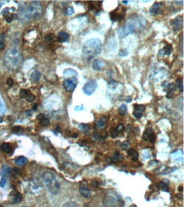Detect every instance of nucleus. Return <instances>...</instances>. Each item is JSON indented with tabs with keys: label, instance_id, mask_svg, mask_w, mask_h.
<instances>
[{
	"label": "nucleus",
	"instance_id": "6",
	"mask_svg": "<svg viewBox=\"0 0 184 207\" xmlns=\"http://www.w3.org/2000/svg\"><path fill=\"white\" fill-rule=\"evenodd\" d=\"M28 10L31 15V17L34 18L35 20L39 19L42 16V8L40 2L38 1H32V3L28 5Z\"/></svg>",
	"mask_w": 184,
	"mask_h": 207
},
{
	"label": "nucleus",
	"instance_id": "22",
	"mask_svg": "<svg viewBox=\"0 0 184 207\" xmlns=\"http://www.w3.org/2000/svg\"><path fill=\"white\" fill-rule=\"evenodd\" d=\"M127 154L128 155L132 158V160H137L138 159V153H137V151L136 150H134V149H130V150H128Z\"/></svg>",
	"mask_w": 184,
	"mask_h": 207
},
{
	"label": "nucleus",
	"instance_id": "27",
	"mask_svg": "<svg viewBox=\"0 0 184 207\" xmlns=\"http://www.w3.org/2000/svg\"><path fill=\"white\" fill-rule=\"evenodd\" d=\"M4 19H5V21H6L8 23H10V22H12L14 20L17 19V15H16V14H14V13H9L7 16H4Z\"/></svg>",
	"mask_w": 184,
	"mask_h": 207
},
{
	"label": "nucleus",
	"instance_id": "56",
	"mask_svg": "<svg viewBox=\"0 0 184 207\" xmlns=\"http://www.w3.org/2000/svg\"><path fill=\"white\" fill-rule=\"evenodd\" d=\"M37 109H38V104H34V106H33V111H37Z\"/></svg>",
	"mask_w": 184,
	"mask_h": 207
},
{
	"label": "nucleus",
	"instance_id": "3",
	"mask_svg": "<svg viewBox=\"0 0 184 207\" xmlns=\"http://www.w3.org/2000/svg\"><path fill=\"white\" fill-rule=\"evenodd\" d=\"M22 61V54L19 48L8 49L4 56V63L10 71L16 70Z\"/></svg>",
	"mask_w": 184,
	"mask_h": 207
},
{
	"label": "nucleus",
	"instance_id": "44",
	"mask_svg": "<svg viewBox=\"0 0 184 207\" xmlns=\"http://www.w3.org/2000/svg\"><path fill=\"white\" fill-rule=\"evenodd\" d=\"M41 121H42V124L43 126H48V124H49V120H48V118H45V117Z\"/></svg>",
	"mask_w": 184,
	"mask_h": 207
},
{
	"label": "nucleus",
	"instance_id": "41",
	"mask_svg": "<svg viewBox=\"0 0 184 207\" xmlns=\"http://www.w3.org/2000/svg\"><path fill=\"white\" fill-rule=\"evenodd\" d=\"M128 55V51L127 49H121L119 51V55L121 56V57H125Z\"/></svg>",
	"mask_w": 184,
	"mask_h": 207
},
{
	"label": "nucleus",
	"instance_id": "26",
	"mask_svg": "<svg viewBox=\"0 0 184 207\" xmlns=\"http://www.w3.org/2000/svg\"><path fill=\"white\" fill-rule=\"evenodd\" d=\"M160 6H161V4H159V3H155L154 4H153V6L151 7V9H150V14H151V15H155V14H157V13L159 12V10H160Z\"/></svg>",
	"mask_w": 184,
	"mask_h": 207
},
{
	"label": "nucleus",
	"instance_id": "47",
	"mask_svg": "<svg viewBox=\"0 0 184 207\" xmlns=\"http://www.w3.org/2000/svg\"><path fill=\"white\" fill-rule=\"evenodd\" d=\"M116 129H117V131L120 133V132H121L123 129H124V125L123 124H119V125H117V127H116Z\"/></svg>",
	"mask_w": 184,
	"mask_h": 207
},
{
	"label": "nucleus",
	"instance_id": "48",
	"mask_svg": "<svg viewBox=\"0 0 184 207\" xmlns=\"http://www.w3.org/2000/svg\"><path fill=\"white\" fill-rule=\"evenodd\" d=\"M80 128L82 131H87L88 129V125H84V124H81Z\"/></svg>",
	"mask_w": 184,
	"mask_h": 207
},
{
	"label": "nucleus",
	"instance_id": "51",
	"mask_svg": "<svg viewBox=\"0 0 184 207\" xmlns=\"http://www.w3.org/2000/svg\"><path fill=\"white\" fill-rule=\"evenodd\" d=\"M43 118H44V115H43V114H39V115H38V116H37V119H38L39 121H42Z\"/></svg>",
	"mask_w": 184,
	"mask_h": 207
},
{
	"label": "nucleus",
	"instance_id": "39",
	"mask_svg": "<svg viewBox=\"0 0 184 207\" xmlns=\"http://www.w3.org/2000/svg\"><path fill=\"white\" fill-rule=\"evenodd\" d=\"M119 133H120L117 131L116 128H112L111 131H110V134H111V137H112V138H116Z\"/></svg>",
	"mask_w": 184,
	"mask_h": 207
},
{
	"label": "nucleus",
	"instance_id": "7",
	"mask_svg": "<svg viewBox=\"0 0 184 207\" xmlns=\"http://www.w3.org/2000/svg\"><path fill=\"white\" fill-rule=\"evenodd\" d=\"M17 18L20 20L21 22H25V21H29L32 18L30 13H29V10H28V5L22 4V5L20 6L19 10H18Z\"/></svg>",
	"mask_w": 184,
	"mask_h": 207
},
{
	"label": "nucleus",
	"instance_id": "33",
	"mask_svg": "<svg viewBox=\"0 0 184 207\" xmlns=\"http://www.w3.org/2000/svg\"><path fill=\"white\" fill-rule=\"evenodd\" d=\"M167 90H168V93H172L176 90V84L174 83H170L169 85H167Z\"/></svg>",
	"mask_w": 184,
	"mask_h": 207
},
{
	"label": "nucleus",
	"instance_id": "40",
	"mask_svg": "<svg viewBox=\"0 0 184 207\" xmlns=\"http://www.w3.org/2000/svg\"><path fill=\"white\" fill-rule=\"evenodd\" d=\"M65 14L67 16H71L74 14V9L72 7H68V8L65 9Z\"/></svg>",
	"mask_w": 184,
	"mask_h": 207
},
{
	"label": "nucleus",
	"instance_id": "21",
	"mask_svg": "<svg viewBox=\"0 0 184 207\" xmlns=\"http://www.w3.org/2000/svg\"><path fill=\"white\" fill-rule=\"evenodd\" d=\"M41 78V73L40 72H38V71H34V72H32V74H31V79H32V81L33 82H38L39 80H40Z\"/></svg>",
	"mask_w": 184,
	"mask_h": 207
},
{
	"label": "nucleus",
	"instance_id": "28",
	"mask_svg": "<svg viewBox=\"0 0 184 207\" xmlns=\"http://www.w3.org/2000/svg\"><path fill=\"white\" fill-rule=\"evenodd\" d=\"M64 75H65V76H75V77H76L77 76V72H76L75 70H72V69H66V70H64Z\"/></svg>",
	"mask_w": 184,
	"mask_h": 207
},
{
	"label": "nucleus",
	"instance_id": "17",
	"mask_svg": "<svg viewBox=\"0 0 184 207\" xmlns=\"http://www.w3.org/2000/svg\"><path fill=\"white\" fill-rule=\"evenodd\" d=\"M172 52V46L171 44H167L166 46H165L164 48H162L159 53L160 56H166L170 55Z\"/></svg>",
	"mask_w": 184,
	"mask_h": 207
},
{
	"label": "nucleus",
	"instance_id": "49",
	"mask_svg": "<svg viewBox=\"0 0 184 207\" xmlns=\"http://www.w3.org/2000/svg\"><path fill=\"white\" fill-rule=\"evenodd\" d=\"M4 106L3 102L0 100V114H1V113H4Z\"/></svg>",
	"mask_w": 184,
	"mask_h": 207
},
{
	"label": "nucleus",
	"instance_id": "12",
	"mask_svg": "<svg viewBox=\"0 0 184 207\" xmlns=\"http://www.w3.org/2000/svg\"><path fill=\"white\" fill-rule=\"evenodd\" d=\"M29 190L31 193H32L33 194H37L42 190V186L37 181H32L30 183V186H29Z\"/></svg>",
	"mask_w": 184,
	"mask_h": 207
},
{
	"label": "nucleus",
	"instance_id": "59",
	"mask_svg": "<svg viewBox=\"0 0 184 207\" xmlns=\"http://www.w3.org/2000/svg\"><path fill=\"white\" fill-rule=\"evenodd\" d=\"M1 121H2V118H0V122H1Z\"/></svg>",
	"mask_w": 184,
	"mask_h": 207
},
{
	"label": "nucleus",
	"instance_id": "45",
	"mask_svg": "<svg viewBox=\"0 0 184 207\" xmlns=\"http://www.w3.org/2000/svg\"><path fill=\"white\" fill-rule=\"evenodd\" d=\"M10 13V11H9V9L8 8H5L3 11H2V15L4 16H7L8 14H9Z\"/></svg>",
	"mask_w": 184,
	"mask_h": 207
},
{
	"label": "nucleus",
	"instance_id": "29",
	"mask_svg": "<svg viewBox=\"0 0 184 207\" xmlns=\"http://www.w3.org/2000/svg\"><path fill=\"white\" fill-rule=\"evenodd\" d=\"M119 113H120V115H121V116H125L126 114H127V105H125V104H121L120 107H119Z\"/></svg>",
	"mask_w": 184,
	"mask_h": 207
},
{
	"label": "nucleus",
	"instance_id": "55",
	"mask_svg": "<svg viewBox=\"0 0 184 207\" xmlns=\"http://www.w3.org/2000/svg\"><path fill=\"white\" fill-rule=\"evenodd\" d=\"M75 110H76V111H77V110H78V111H81V110H82V106H81V107L76 106V107L75 108Z\"/></svg>",
	"mask_w": 184,
	"mask_h": 207
},
{
	"label": "nucleus",
	"instance_id": "32",
	"mask_svg": "<svg viewBox=\"0 0 184 207\" xmlns=\"http://www.w3.org/2000/svg\"><path fill=\"white\" fill-rule=\"evenodd\" d=\"M110 19H111V21H118L119 20V14H117L115 11L111 12L110 13Z\"/></svg>",
	"mask_w": 184,
	"mask_h": 207
},
{
	"label": "nucleus",
	"instance_id": "25",
	"mask_svg": "<svg viewBox=\"0 0 184 207\" xmlns=\"http://www.w3.org/2000/svg\"><path fill=\"white\" fill-rule=\"evenodd\" d=\"M124 160V156L120 154V153H115V155L112 156L111 158V161L112 162H119V161H122Z\"/></svg>",
	"mask_w": 184,
	"mask_h": 207
},
{
	"label": "nucleus",
	"instance_id": "46",
	"mask_svg": "<svg viewBox=\"0 0 184 207\" xmlns=\"http://www.w3.org/2000/svg\"><path fill=\"white\" fill-rule=\"evenodd\" d=\"M7 85L9 86V87H12L14 85V80L12 79V78H8L7 80Z\"/></svg>",
	"mask_w": 184,
	"mask_h": 207
},
{
	"label": "nucleus",
	"instance_id": "19",
	"mask_svg": "<svg viewBox=\"0 0 184 207\" xmlns=\"http://www.w3.org/2000/svg\"><path fill=\"white\" fill-rule=\"evenodd\" d=\"M0 149H1L2 151L6 153V154H10V153L12 152V147H11V145L8 143H2L1 146H0Z\"/></svg>",
	"mask_w": 184,
	"mask_h": 207
},
{
	"label": "nucleus",
	"instance_id": "23",
	"mask_svg": "<svg viewBox=\"0 0 184 207\" xmlns=\"http://www.w3.org/2000/svg\"><path fill=\"white\" fill-rule=\"evenodd\" d=\"M69 37H70V36H69V34H68L67 32H59V36H58V39L59 40V42L64 43V42H66V41L68 40Z\"/></svg>",
	"mask_w": 184,
	"mask_h": 207
},
{
	"label": "nucleus",
	"instance_id": "15",
	"mask_svg": "<svg viewBox=\"0 0 184 207\" xmlns=\"http://www.w3.org/2000/svg\"><path fill=\"white\" fill-rule=\"evenodd\" d=\"M105 63L102 60H99V59H97L93 61V68L95 70V71H102L104 69Z\"/></svg>",
	"mask_w": 184,
	"mask_h": 207
},
{
	"label": "nucleus",
	"instance_id": "20",
	"mask_svg": "<svg viewBox=\"0 0 184 207\" xmlns=\"http://www.w3.org/2000/svg\"><path fill=\"white\" fill-rule=\"evenodd\" d=\"M11 173H12V169H10V168L8 167H7V166H4V167H3L2 170H1V175H2L3 177H5V178H6V177L9 176Z\"/></svg>",
	"mask_w": 184,
	"mask_h": 207
},
{
	"label": "nucleus",
	"instance_id": "31",
	"mask_svg": "<svg viewBox=\"0 0 184 207\" xmlns=\"http://www.w3.org/2000/svg\"><path fill=\"white\" fill-rule=\"evenodd\" d=\"M117 85H118V82L113 79L110 82H109V83H108V87H109V88H110V89H115V88L117 87Z\"/></svg>",
	"mask_w": 184,
	"mask_h": 207
},
{
	"label": "nucleus",
	"instance_id": "57",
	"mask_svg": "<svg viewBox=\"0 0 184 207\" xmlns=\"http://www.w3.org/2000/svg\"><path fill=\"white\" fill-rule=\"evenodd\" d=\"M127 101V102H131V97H128Z\"/></svg>",
	"mask_w": 184,
	"mask_h": 207
},
{
	"label": "nucleus",
	"instance_id": "11",
	"mask_svg": "<svg viewBox=\"0 0 184 207\" xmlns=\"http://www.w3.org/2000/svg\"><path fill=\"white\" fill-rule=\"evenodd\" d=\"M9 198H10L11 203L18 204V203H20L22 200V195H21V194H20L17 190H14V191L11 192V194L9 195Z\"/></svg>",
	"mask_w": 184,
	"mask_h": 207
},
{
	"label": "nucleus",
	"instance_id": "52",
	"mask_svg": "<svg viewBox=\"0 0 184 207\" xmlns=\"http://www.w3.org/2000/svg\"><path fill=\"white\" fill-rule=\"evenodd\" d=\"M20 130H21V128H19V127L13 128V132H14V133H17Z\"/></svg>",
	"mask_w": 184,
	"mask_h": 207
},
{
	"label": "nucleus",
	"instance_id": "35",
	"mask_svg": "<svg viewBox=\"0 0 184 207\" xmlns=\"http://www.w3.org/2000/svg\"><path fill=\"white\" fill-rule=\"evenodd\" d=\"M28 94H29V91H27L25 89H21V91H20V97L22 98V99H25Z\"/></svg>",
	"mask_w": 184,
	"mask_h": 207
},
{
	"label": "nucleus",
	"instance_id": "30",
	"mask_svg": "<svg viewBox=\"0 0 184 207\" xmlns=\"http://www.w3.org/2000/svg\"><path fill=\"white\" fill-rule=\"evenodd\" d=\"M62 207H81L77 203L74 202V201H69L64 203V205L62 206Z\"/></svg>",
	"mask_w": 184,
	"mask_h": 207
},
{
	"label": "nucleus",
	"instance_id": "54",
	"mask_svg": "<svg viewBox=\"0 0 184 207\" xmlns=\"http://www.w3.org/2000/svg\"><path fill=\"white\" fill-rule=\"evenodd\" d=\"M25 115H26L27 116H32V111H26V112H25Z\"/></svg>",
	"mask_w": 184,
	"mask_h": 207
},
{
	"label": "nucleus",
	"instance_id": "2",
	"mask_svg": "<svg viewBox=\"0 0 184 207\" xmlns=\"http://www.w3.org/2000/svg\"><path fill=\"white\" fill-rule=\"evenodd\" d=\"M102 52V43L99 39L93 38L88 40L82 48V58L85 61H89Z\"/></svg>",
	"mask_w": 184,
	"mask_h": 207
},
{
	"label": "nucleus",
	"instance_id": "1",
	"mask_svg": "<svg viewBox=\"0 0 184 207\" xmlns=\"http://www.w3.org/2000/svg\"><path fill=\"white\" fill-rule=\"evenodd\" d=\"M146 24H147V21L143 17H141V16L132 17V16L130 19H128L127 23L119 29L118 36L120 38H123L129 34L140 31Z\"/></svg>",
	"mask_w": 184,
	"mask_h": 207
},
{
	"label": "nucleus",
	"instance_id": "24",
	"mask_svg": "<svg viewBox=\"0 0 184 207\" xmlns=\"http://www.w3.org/2000/svg\"><path fill=\"white\" fill-rule=\"evenodd\" d=\"M15 162L18 166H24L27 163V159L24 156H20V157H18V158H16L15 160Z\"/></svg>",
	"mask_w": 184,
	"mask_h": 207
},
{
	"label": "nucleus",
	"instance_id": "13",
	"mask_svg": "<svg viewBox=\"0 0 184 207\" xmlns=\"http://www.w3.org/2000/svg\"><path fill=\"white\" fill-rule=\"evenodd\" d=\"M145 110V106L143 104H134V112L133 116L136 117L137 119H139L143 116V112Z\"/></svg>",
	"mask_w": 184,
	"mask_h": 207
},
{
	"label": "nucleus",
	"instance_id": "36",
	"mask_svg": "<svg viewBox=\"0 0 184 207\" xmlns=\"http://www.w3.org/2000/svg\"><path fill=\"white\" fill-rule=\"evenodd\" d=\"M176 83H177V87L179 88L180 91L183 92V81L181 78H178L176 80Z\"/></svg>",
	"mask_w": 184,
	"mask_h": 207
},
{
	"label": "nucleus",
	"instance_id": "16",
	"mask_svg": "<svg viewBox=\"0 0 184 207\" xmlns=\"http://www.w3.org/2000/svg\"><path fill=\"white\" fill-rule=\"evenodd\" d=\"M79 191L80 194L84 197V198H90L91 197V191L89 190L88 187L86 185H80V188H79Z\"/></svg>",
	"mask_w": 184,
	"mask_h": 207
},
{
	"label": "nucleus",
	"instance_id": "42",
	"mask_svg": "<svg viewBox=\"0 0 184 207\" xmlns=\"http://www.w3.org/2000/svg\"><path fill=\"white\" fill-rule=\"evenodd\" d=\"M130 147V143H128V142H123V143H121V149L122 150H128V148Z\"/></svg>",
	"mask_w": 184,
	"mask_h": 207
},
{
	"label": "nucleus",
	"instance_id": "8",
	"mask_svg": "<svg viewBox=\"0 0 184 207\" xmlns=\"http://www.w3.org/2000/svg\"><path fill=\"white\" fill-rule=\"evenodd\" d=\"M97 87H98V83H97L96 81L95 80H91L84 85L83 91L87 95H91L94 93Z\"/></svg>",
	"mask_w": 184,
	"mask_h": 207
},
{
	"label": "nucleus",
	"instance_id": "34",
	"mask_svg": "<svg viewBox=\"0 0 184 207\" xmlns=\"http://www.w3.org/2000/svg\"><path fill=\"white\" fill-rule=\"evenodd\" d=\"M159 187H160V189H161L162 190H164V191H168L169 190V188H168V185L166 184V183H164V182H161V183H160V184H159Z\"/></svg>",
	"mask_w": 184,
	"mask_h": 207
},
{
	"label": "nucleus",
	"instance_id": "43",
	"mask_svg": "<svg viewBox=\"0 0 184 207\" xmlns=\"http://www.w3.org/2000/svg\"><path fill=\"white\" fill-rule=\"evenodd\" d=\"M6 183H7L6 178H5V177H3V178L1 179V181H0V187H1V188H4V187L5 186Z\"/></svg>",
	"mask_w": 184,
	"mask_h": 207
},
{
	"label": "nucleus",
	"instance_id": "58",
	"mask_svg": "<svg viewBox=\"0 0 184 207\" xmlns=\"http://www.w3.org/2000/svg\"><path fill=\"white\" fill-rule=\"evenodd\" d=\"M127 1H123V4H127Z\"/></svg>",
	"mask_w": 184,
	"mask_h": 207
},
{
	"label": "nucleus",
	"instance_id": "38",
	"mask_svg": "<svg viewBox=\"0 0 184 207\" xmlns=\"http://www.w3.org/2000/svg\"><path fill=\"white\" fill-rule=\"evenodd\" d=\"M35 99H36L35 95H33L32 94H30V93L27 94L26 98H25V99H26L28 102H32V101H34V100H35Z\"/></svg>",
	"mask_w": 184,
	"mask_h": 207
},
{
	"label": "nucleus",
	"instance_id": "10",
	"mask_svg": "<svg viewBox=\"0 0 184 207\" xmlns=\"http://www.w3.org/2000/svg\"><path fill=\"white\" fill-rule=\"evenodd\" d=\"M143 138H144V139L145 141H149L151 143H154V141H155V135H154V130H153L152 128H147L145 130V132H144Z\"/></svg>",
	"mask_w": 184,
	"mask_h": 207
},
{
	"label": "nucleus",
	"instance_id": "4",
	"mask_svg": "<svg viewBox=\"0 0 184 207\" xmlns=\"http://www.w3.org/2000/svg\"><path fill=\"white\" fill-rule=\"evenodd\" d=\"M42 181L45 184L48 191L55 195L59 193L60 190V183L59 180L56 178V177L51 172H45L42 175Z\"/></svg>",
	"mask_w": 184,
	"mask_h": 207
},
{
	"label": "nucleus",
	"instance_id": "18",
	"mask_svg": "<svg viewBox=\"0 0 184 207\" xmlns=\"http://www.w3.org/2000/svg\"><path fill=\"white\" fill-rule=\"evenodd\" d=\"M106 122H107V118L106 117H102L98 120L95 124V128L97 129H104L105 128V125H106Z\"/></svg>",
	"mask_w": 184,
	"mask_h": 207
},
{
	"label": "nucleus",
	"instance_id": "37",
	"mask_svg": "<svg viewBox=\"0 0 184 207\" xmlns=\"http://www.w3.org/2000/svg\"><path fill=\"white\" fill-rule=\"evenodd\" d=\"M54 40V36H53L52 34H48V35H47V36L45 37V41H46L47 43H53Z\"/></svg>",
	"mask_w": 184,
	"mask_h": 207
},
{
	"label": "nucleus",
	"instance_id": "53",
	"mask_svg": "<svg viewBox=\"0 0 184 207\" xmlns=\"http://www.w3.org/2000/svg\"><path fill=\"white\" fill-rule=\"evenodd\" d=\"M4 48H5L4 43H0V50H3Z\"/></svg>",
	"mask_w": 184,
	"mask_h": 207
},
{
	"label": "nucleus",
	"instance_id": "9",
	"mask_svg": "<svg viewBox=\"0 0 184 207\" xmlns=\"http://www.w3.org/2000/svg\"><path fill=\"white\" fill-rule=\"evenodd\" d=\"M63 85H64V89L67 92H72L75 90V88L76 87V78L71 77V78L64 80Z\"/></svg>",
	"mask_w": 184,
	"mask_h": 207
},
{
	"label": "nucleus",
	"instance_id": "14",
	"mask_svg": "<svg viewBox=\"0 0 184 207\" xmlns=\"http://www.w3.org/2000/svg\"><path fill=\"white\" fill-rule=\"evenodd\" d=\"M183 24V16H177L176 19L172 21V28L175 30V31H178Z\"/></svg>",
	"mask_w": 184,
	"mask_h": 207
},
{
	"label": "nucleus",
	"instance_id": "50",
	"mask_svg": "<svg viewBox=\"0 0 184 207\" xmlns=\"http://www.w3.org/2000/svg\"><path fill=\"white\" fill-rule=\"evenodd\" d=\"M5 40V35L4 33L0 34V43H4Z\"/></svg>",
	"mask_w": 184,
	"mask_h": 207
},
{
	"label": "nucleus",
	"instance_id": "5",
	"mask_svg": "<svg viewBox=\"0 0 184 207\" xmlns=\"http://www.w3.org/2000/svg\"><path fill=\"white\" fill-rule=\"evenodd\" d=\"M104 204L106 207H121L122 201L115 193H109L104 196Z\"/></svg>",
	"mask_w": 184,
	"mask_h": 207
}]
</instances>
